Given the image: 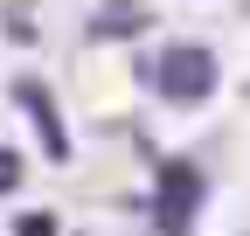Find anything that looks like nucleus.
Listing matches in <instances>:
<instances>
[{"instance_id": "nucleus-1", "label": "nucleus", "mask_w": 250, "mask_h": 236, "mask_svg": "<svg viewBox=\"0 0 250 236\" xmlns=\"http://www.w3.org/2000/svg\"><path fill=\"white\" fill-rule=\"evenodd\" d=\"M215 49H202V42H174V49H160L153 56V83H160V98H174V104H202V98H215Z\"/></svg>"}, {"instance_id": "nucleus-2", "label": "nucleus", "mask_w": 250, "mask_h": 236, "mask_svg": "<svg viewBox=\"0 0 250 236\" xmlns=\"http://www.w3.org/2000/svg\"><path fill=\"white\" fill-rule=\"evenodd\" d=\"M160 195H167V222H160V229H181V216H188V201H195V174H174V167H167V181H160Z\"/></svg>"}, {"instance_id": "nucleus-3", "label": "nucleus", "mask_w": 250, "mask_h": 236, "mask_svg": "<svg viewBox=\"0 0 250 236\" xmlns=\"http://www.w3.org/2000/svg\"><path fill=\"white\" fill-rule=\"evenodd\" d=\"M21 181V153H0V188H14Z\"/></svg>"}]
</instances>
